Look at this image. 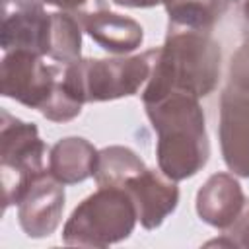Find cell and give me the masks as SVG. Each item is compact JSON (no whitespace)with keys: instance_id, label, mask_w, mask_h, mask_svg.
Here are the masks:
<instances>
[{"instance_id":"7a4b0ae2","label":"cell","mask_w":249,"mask_h":249,"mask_svg":"<svg viewBox=\"0 0 249 249\" xmlns=\"http://www.w3.org/2000/svg\"><path fill=\"white\" fill-rule=\"evenodd\" d=\"M152 128L158 134V167L173 181L196 175L208 161L210 142L206 117L198 97L169 93L158 101L144 103Z\"/></svg>"},{"instance_id":"ac0fdd59","label":"cell","mask_w":249,"mask_h":249,"mask_svg":"<svg viewBox=\"0 0 249 249\" xmlns=\"http://www.w3.org/2000/svg\"><path fill=\"white\" fill-rule=\"evenodd\" d=\"M43 4L47 6H54V8H60L64 12H82V10H88V8H93L97 4H103L105 0H41Z\"/></svg>"},{"instance_id":"ba28073f","label":"cell","mask_w":249,"mask_h":249,"mask_svg":"<svg viewBox=\"0 0 249 249\" xmlns=\"http://www.w3.org/2000/svg\"><path fill=\"white\" fill-rule=\"evenodd\" d=\"M62 185L45 169L31 179L18 202V220L27 237L41 239L54 233L62 220L66 200Z\"/></svg>"},{"instance_id":"9c48e42d","label":"cell","mask_w":249,"mask_h":249,"mask_svg":"<svg viewBox=\"0 0 249 249\" xmlns=\"http://www.w3.org/2000/svg\"><path fill=\"white\" fill-rule=\"evenodd\" d=\"M121 189L130 195L138 222L144 230L160 228L179 202V189L175 181L161 171L148 167L132 175Z\"/></svg>"},{"instance_id":"9a60e30c","label":"cell","mask_w":249,"mask_h":249,"mask_svg":"<svg viewBox=\"0 0 249 249\" xmlns=\"http://www.w3.org/2000/svg\"><path fill=\"white\" fill-rule=\"evenodd\" d=\"M142 169H146V165L134 150L126 146H107L97 154L93 179L97 187H123Z\"/></svg>"},{"instance_id":"3957f363","label":"cell","mask_w":249,"mask_h":249,"mask_svg":"<svg viewBox=\"0 0 249 249\" xmlns=\"http://www.w3.org/2000/svg\"><path fill=\"white\" fill-rule=\"evenodd\" d=\"M62 76L64 70L43 62V56L12 51L0 64V89L4 97L37 109L53 123H68L82 113V103L68 93Z\"/></svg>"},{"instance_id":"e0dca14e","label":"cell","mask_w":249,"mask_h":249,"mask_svg":"<svg viewBox=\"0 0 249 249\" xmlns=\"http://www.w3.org/2000/svg\"><path fill=\"white\" fill-rule=\"evenodd\" d=\"M224 233L212 241H208V247H249V198H245L243 210L241 214L233 220V224H230L226 230H222Z\"/></svg>"},{"instance_id":"5b68a950","label":"cell","mask_w":249,"mask_h":249,"mask_svg":"<svg viewBox=\"0 0 249 249\" xmlns=\"http://www.w3.org/2000/svg\"><path fill=\"white\" fill-rule=\"evenodd\" d=\"M138 222L130 195L121 187H99L84 198L62 230V243L78 247H109L126 239Z\"/></svg>"},{"instance_id":"8992f818","label":"cell","mask_w":249,"mask_h":249,"mask_svg":"<svg viewBox=\"0 0 249 249\" xmlns=\"http://www.w3.org/2000/svg\"><path fill=\"white\" fill-rule=\"evenodd\" d=\"M45 142L33 123L0 111V179L4 210L18 204L31 179L43 171Z\"/></svg>"},{"instance_id":"ffe728a7","label":"cell","mask_w":249,"mask_h":249,"mask_svg":"<svg viewBox=\"0 0 249 249\" xmlns=\"http://www.w3.org/2000/svg\"><path fill=\"white\" fill-rule=\"evenodd\" d=\"M23 6H45L41 0H2V12L14 10V8H23Z\"/></svg>"},{"instance_id":"5bb4252c","label":"cell","mask_w":249,"mask_h":249,"mask_svg":"<svg viewBox=\"0 0 249 249\" xmlns=\"http://www.w3.org/2000/svg\"><path fill=\"white\" fill-rule=\"evenodd\" d=\"M233 0H165L167 27L212 31Z\"/></svg>"},{"instance_id":"44dd1931","label":"cell","mask_w":249,"mask_h":249,"mask_svg":"<svg viewBox=\"0 0 249 249\" xmlns=\"http://www.w3.org/2000/svg\"><path fill=\"white\" fill-rule=\"evenodd\" d=\"M243 21H245V35H249V0L243 4Z\"/></svg>"},{"instance_id":"30bf717a","label":"cell","mask_w":249,"mask_h":249,"mask_svg":"<svg viewBox=\"0 0 249 249\" xmlns=\"http://www.w3.org/2000/svg\"><path fill=\"white\" fill-rule=\"evenodd\" d=\"M74 16L80 19L82 29L107 53L128 54L136 51L144 41L142 25L128 16L111 12L107 2L76 12Z\"/></svg>"},{"instance_id":"277c9868","label":"cell","mask_w":249,"mask_h":249,"mask_svg":"<svg viewBox=\"0 0 249 249\" xmlns=\"http://www.w3.org/2000/svg\"><path fill=\"white\" fill-rule=\"evenodd\" d=\"M156 49L134 56L113 58H80L64 68V88L68 93L84 103L113 101L140 91L148 82Z\"/></svg>"},{"instance_id":"52a82bcc","label":"cell","mask_w":249,"mask_h":249,"mask_svg":"<svg viewBox=\"0 0 249 249\" xmlns=\"http://www.w3.org/2000/svg\"><path fill=\"white\" fill-rule=\"evenodd\" d=\"M218 138L228 169L249 179V86L226 84L220 95Z\"/></svg>"},{"instance_id":"2e32d148","label":"cell","mask_w":249,"mask_h":249,"mask_svg":"<svg viewBox=\"0 0 249 249\" xmlns=\"http://www.w3.org/2000/svg\"><path fill=\"white\" fill-rule=\"evenodd\" d=\"M49 58L64 66L80 60L82 53V23L72 12H53Z\"/></svg>"},{"instance_id":"d6986e66","label":"cell","mask_w":249,"mask_h":249,"mask_svg":"<svg viewBox=\"0 0 249 249\" xmlns=\"http://www.w3.org/2000/svg\"><path fill=\"white\" fill-rule=\"evenodd\" d=\"M113 2L123 8H154L158 4H163L165 0H113Z\"/></svg>"},{"instance_id":"7c38bea8","label":"cell","mask_w":249,"mask_h":249,"mask_svg":"<svg viewBox=\"0 0 249 249\" xmlns=\"http://www.w3.org/2000/svg\"><path fill=\"white\" fill-rule=\"evenodd\" d=\"M245 195L231 173H212L196 193V214L212 228L226 230L241 214Z\"/></svg>"},{"instance_id":"8fae6325","label":"cell","mask_w":249,"mask_h":249,"mask_svg":"<svg viewBox=\"0 0 249 249\" xmlns=\"http://www.w3.org/2000/svg\"><path fill=\"white\" fill-rule=\"evenodd\" d=\"M53 16L43 6H23L2 12L0 47L4 53L27 51L39 56L49 54Z\"/></svg>"},{"instance_id":"6da1fadb","label":"cell","mask_w":249,"mask_h":249,"mask_svg":"<svg viewBox=\"0 0 249 249\" xmlns=\"http://www.w3.org/2000/svg\"><path fill=\"white\" fill-rule=\"evenodd\" d=\"M220 74L222 49L212 31L167 27L163 45L156 49L142 103L158 101L169 93L206 97L216 89Z\"/></svg>"},{"instance_id":"4fadbf2b","label":"cell","mask_w":249,"mask_h":249,"mask_svg":"<svg viewBox=\"0 0 249 249\" xmlns=\"http://www.w3.org/2000/svg\"><path fill=\"white\" fill-rule=\"evenodd\" d=\"M95 146L82 136L60 138L49 154V171L64 185H76L93 175L97 163Z\"/></svg>"}]
</instances>
